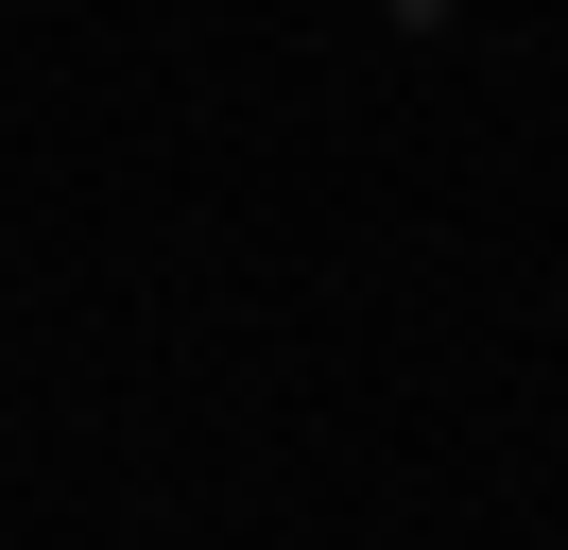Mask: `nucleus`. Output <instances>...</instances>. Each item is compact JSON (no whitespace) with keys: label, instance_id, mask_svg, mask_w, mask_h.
Here are the masks:
<instances>
[{"label":"nucleus","instance_id":"f257e3e1","mask_svg":"<svg viewBox=\"0 0 568 550\" xmlns=\"http://www.w3.org/2000/svg\"><path fill=\"white\" fill-rule=\"evenodd\" d=\"M396 34H448V0H396Z\"/></svg>","mask_w":568,"mask_h":550}]
</instances>
